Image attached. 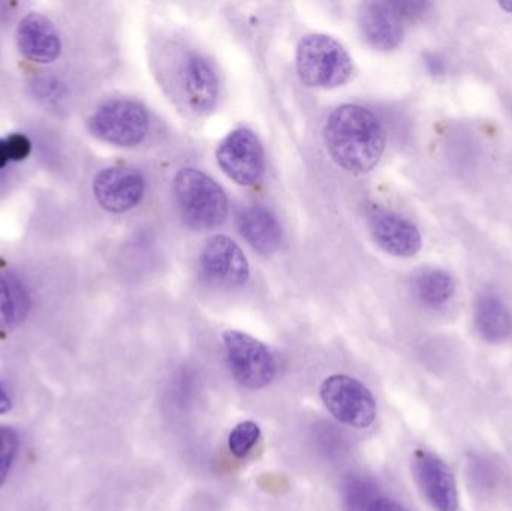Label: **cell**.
<instances>
[{"label": "cell", "instance_id": "cell-1", "mask_svg": "<svg viewBox=\"0 0 512 511\" xmlns=\"http://www.w3.org/2000/svg\"><path fill=\"white\" fill-rule=\"evenodd\" d=\"M324 141L333 161L352 174L372 171L381 161L387 134L379 117L357 104L337 107L324 125Z\"/></svg>", "mask_w": 512, "mask_h": 511}, {"label": "cell", "instance_id": "cell-2", "mask_svg": "<svg viewBox=\"0 0 512 511\" xmlns=\"http://www.w3.org/2000/svg\"><path fill=\"white\" fill-rule=\"evenodd\" d=\"M174 198L183 219L195 230H210L224 224L228 197L221 185L197 168H182L174 177Z\"/></svg>", "mask_w": 512, "mask_h": 511}, {"label": "cell", "instance_id": "cell-3", "mask_svg": "<svg viewBox=\"0 0 512 511\" xmlns=\"http://www.w3.org/2000/svg\"><path fill=\"white\" fill-rule=\"evenodd\" d=\"M297 72L301 83L316 89H334L351 78L354 65L346 48L333 36L312 33L297 47Z\"/></svg>", "mask_w": 512, "mask_h": 511}, {"label": "cell", "instance_id": "cell-4", "mask_svg": "<svg viewBox=\"0 0 512 511\" xmlns=\"http://www.w3.org/2000/svg\"><path fill=\"white\" fill-rule=\"evenodd\" d=\"M149 125L146 108L129 99L107 102L89 119V129L95 137L120 147L140 144L149 132Z\"/></svg>", "mask_w": 512, "mask_h": 511}, {"label": "cell", "instance_id": "cell-5", "mask_svg": "<svg viewBox=\"0 0 512 511\" xmlns=\"http://www.w3.org/2000/svg\"><path fill=\"white\" fill-rule=\"evenodd\" d=\"M321 399L334 419L351 428H369L378 414L372 392L349 375L328 377L321 386Z\"/></svg>", "mask_w": 512, "mask_h": 511}, {"label": "cell", "instance_id": "cell-6", "mask_svg": "<svg viewBox=\"0 0 512 511\" xmlns=\"http://www.w3.org/2000/svg\"><path fill=\"white\" fill-rule=\"evenodd\" d=\"M224 344L231 372L243 387L264 389L274 380L276 360L261 341L239 330H227Z\"/></svg>", "mask_w": 512, "mask_h": 511}, {"label": "cell", "instance_id": "cell-7", "mask_svg": "<svg viewBox=\"0 0 512 511\" xmlns=\"http://www.w3.org/2000/svg\"><path fill=\"white\" fill-rule=\"evenodd\" d=\"M219 167L237 185L254 186L265 173L261 141L246 128L234 129L216 150Z\"/></svg>", "mask_w": 512, "mask_h": 511}, {"label": "cell", "instance_id": "cell-8", "mask_svg": "<svg viewBox=\"0 0 512 511\" xmlns=\"http://www.w3.org/2000/svg\"><path fill=\"white\" fill-rule=\"evenodd\" d=\"M412 473L418 488L436 511L459 510L456 479L448 465L433 453L417 450L412 458Z\"/></svg>", "mask_w": 512, "mask_h": 511}, {"label": "cell", "instance_id": "cell-9", "mask_svg": "<svg viewBox=\"0 0 512 511\" xmlns=\"http://www.w3.org/2000/svg\"><path fill=\"white\" fill-rule=\"evenodd\" d=\"M146 191V180L131 167H108L93 179V194L102 209L113 213L134 209Z\"/></svg>", "mask_w": 512, "mask_h": 511}, {"label": "cell", "instance_id": "cell-10", "mask_svg": "<svg viewBox=\"0 0 512 511\" xmlns=\"http://www.w3.org/2000/svg\"><path fill=\"white\" fill-rule=\"evenodd\" d=\"M204 275L218 284L240 287L251 276L248 258L239 245L228 236H213L200 255Z\"/></svg>", "mask_w": 512, "mask_h": 511}, {"label": "cell", "instance_id": "cell-11", "mask_svg": "<svg viewBox=\"0 0 512 511\" xmlns=\"http://www.w3.org/2000/svg\"><path fill=\"white\" fill-rule=\"evenodd\" d=\"M369 225L376 243L394 257H414L423 245L417 225L391 210L373 207Z\"/></svg>", "mask_w": 512, "mask_h": 511}, {"label": "cell", "instance_id": "cell-12", "mask_svg": "<svg viewBox=\"0 0 512 511\" xmlns=\"http://www.w3.org/2000/svg\"><path fill=\"white\" fill-rule=\"evenodd\" d=\"M182 86L192 110L209 113L218 104L221 84L215 68L206 57L189 54L182 66Z\"/></svg>", "mask_w": 512, "mask_h": 511}, {"label": "cell", "instance_id": "cell-13", "mask_svg": "<svg viewBox=\"0 0 512 511\" xmlns=\"http://www.w3.org/2000/svg\"><path fill=\"white\" fill-rule=\"evenodd\" d=\"M358 23L364 39L376 50L391 51L402 44L405 27L393 2L367 3Z\"/></svg>", "mask_w": 512, "mask_h": 511}, {"label": "cell", "instance_id": "cell-14", "mask_svg": "<svg viewBox=\"0 0 512 511\" xmlns=\"http://www.w3.org/2000/svg\"><path fill=\"white\" fill-rule=\"evenodd\" d=\"M17 44L23 56L36 63L54 62L62 50L56 27L38 12L27 14L18 24Z\"/></svg>", "mask_w": 512, "mask_h": 511}, {"label": "cell", "instance_id": "cell-15", "mask_svg": "<svg viewBox=\"0 0 512 511\" xmlns=\"http://www.w3.org/2000/svg\"><path fill=\"white\" fill-rule=\"evenodd\" d=\"M237 227L243 239L259 254H273L282 243V227L276 216L258 204L240 210Z\"/></svg>", "mask_w": 512, "mask_h": 511}, {"label": "cell", "instance_id": "cell-16", "mask_svg": "<svg viewBox=\"0 0 512 511\" xmlns=\"http://www.w3.org/2000/svg\"><path fill=\"white\" fill-rule=\"evenodd\" d=\"M475 326L481 338L493 344L505 341L511 335V314L501 297L493 293H484L478 297Z\"/></svg>", "mask_w": 512, "mask_h": 511}, {"label": "cell", "instance_id": "cell-17", "mask_svg": "<svg viewBox=\"0 0 512 511\" xmlns=\"http://www.w3.org/2000/svg\"><path fill=\"white\" fill-rule=\"evenodd\" d=\"M30 311V297L20 279L0 269V332L20 327Z\"/></svg>", "mask_w": 512, "mask_h": 511}, {"label": "cell", "instance_id": "cell-18", "mask_svg": "<svg viewBox=\"0 0 512 511\" xmlns=\"http://www.w3.org/2000/svg\"><path fill=\"white\" fill-rule=\"evenodd\" d=\"M415 296L430 308H441L456 293V282L450 273L433 269L420 273L414 281Z\"/></svg>", "mask_w": 512, "mask_h": 511}, {"label": "cell", "instance_id": "cell-19", "mask_svg": "<svg viewBox=\"0 0 512 511\" xmlns=\"http://www.w3.org/2000/svg\"><path fill=\"white\" fill-rule=\"evenodd\" d=\"M259 437H261V429H259L255 422L239 423L231 431L230 438H228V446H230L231 453L236 458L243 459L254 449Z\"/></svg>", "mask_w": 512, "mask_h": 511}, {"label": "cell", "instance_id": "cell-20", "mask_svg": "<svg viewBox=\"0 0 512 511\" xmlns=\"http://www.w3.org/2000/svg\"><path fill=\"white\" fill-rule=\"evenodd\" d=\"M18 446H20V440H18L17 432L14 429L0 426V486H3L8 479L9 471H11L18 453Z\"/></svg>", "mask_w": 512, "mask_h": 511}, {"label": "cell", "instance_id": "cell-21", "mask_svg": "<svg viewBox=\"0 0 512 511\" xmlns=\"http://www.w3.org/2000/svg\"><path fill=\"white\" fill-rule=\"evenodd\" d=\"M6 138H8L9 149H11L12 161H23V159L30 155L32 143H30L26 135L12 134Z\"/></svg>", "mask_w": 512, "mask_h": 511}, {"label": "cell", "instance_id": "cell-22", "mask_svg": "<svg viewBox=\"0 0 512 511\" xmlns=\"http://www.w3.org/2000/svg\"><path fill=\"white\" fill-rule=\"evenodd\" d=\"M366 511H408L390 498L379 497L370 501Z\"/></svg>", "mask_w": 512, "mask_h": 511}, {"label": "cell", "instance_id": "cell-23", "mask_svg": "<svg viewBox=\"0 0 512 511\" xmlns=\"http://www.w3.org/2000/svg\"><path fill=\"white\" fill-rule=\"evenodd\" d=\"M9 161H12V155L8 138H0V168L5 167Z\"/></svg>", "mask_w": 512, "mask_h": 511}, {"label": "cell", "instance_id": "cell-24", "mask_svg": "<svg viewBox=\"0 0 512 511\" xmlns=\"http://www.w3.org/2000/svg\"><path fill=\"white\" fill-rule=\"evenodd\" d=\"M11 408V396H9V393L6 392L5 387H3L2 383H0V416H2V414L8 413V411H11Z\"/></svg>", "mask_w": 512, "mask_h": 511}, {"label": "cell", "instance_id": "cell-25", "mask_svg": "<svg viewBox=\"0 0 512 511\" xmlns=\"http://www.w3.org/2000/svg\"><path fill=\"white\" fill-rule=\"evenodd\" d=\"M499 5H501L502 9L512 14V0H504V2L499 3Z\"/></svg>", "mask_w": 512, "mask_h": 511}]
</instances>
